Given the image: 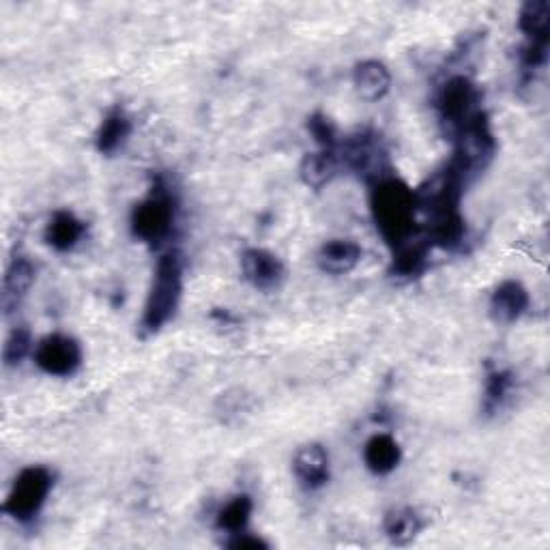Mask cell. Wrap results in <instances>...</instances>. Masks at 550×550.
I'll return each mask as SVG.
<instances>
[{
	"instance_id": "6da1fadb",
	"label": "cell",
	"mask_w": 550,
	"mask_h": 550,
	"mask_svg": "<svg viewBox=\"0 0 550 550\" xmlns=\"http://www.w3.org/2000/svg\"><path fill=\"white\" fill-rule=\"evenodd\" d=\"M370 207L376 230L392 248H398L400 243L415 235L417 196L404 181L385 177L372 183Z\"/></svg>"
},
{
	"instance_id": "7a4b0ae2",
	"label": "cell",
	"mask_w": 550,
	"mask_h": 550,
	"mask_svg": "<svg viewBox=\"0 0 550 550\" xmlns=\"http://www.w3.org/2000/svg\"><path fill=\"white\" fill-rule=\"evenodd\" d=\"M183 295V263L177 252H168L157 260L153 282L144 303L142 327L149 334L162 329L175 316Z\"/></svg>"
},
{
	"instance_id": "3957f363",
	"label": "cell",
	"mask_w": 550,
	"mask_h": 550,
	"mask_svg": "<svg viewBox=\"0 0 550 550\" xmlns=\"http://www.w3.org/2000/svg\"><path fill=\"white\" fill-rule=\"evenodd\" d=\"M54 486V475L46 467H28L24 469L16 482H13L9 495L3 503V512L18 523H31L48 501L50 490Z\"/></svg>"
},
{
	"instance_id": "277c9868",
	"label": "cell",
	"mask_w": 550,
	"mask_h": 550,
	"mask_svg": "<svg viewBox=\"0 0 550 550\" xmlns=\"http://www.w3.org/2000/svg\"><path fill=\"white\" fill-rule=\"evenodd\" d=\"M175 226V200L164 187H153V192L144 198L132 213V230L136 239L157 245L162 243Z\"/></svg>"
},
{
	"instance_id": "5b68a950",
	"label": "cell",
	"mask_w": 550,
	"mask_h": 550,
	"mask_svg": "<svg viewBox=\"0 0 550 550\" xmlns=\"http://www.w3.org/2000/svg\"><path fill=\"white\" fill-rule=\"evenodd\" d=\"M477 99H480V93H477L475 84L465 78V76H454L447 80L437 97V108L441 114V121L447 123V127L456 134L458 129L469 123L477 112H482L477 108Z\"/></svg>"
},
{
	"instance_id": "8992f818",
	"label": "cell",
	"mask_w": 550,
	"mask_h": 550,
	"mask_svg": "<svg viewBox=\"0 0 550 550\" xmlns=\"http://www.w3.org/2000/svg\"><path fill=\"white\" fill-rule=\"evenodd\" d=\"M35 364L52 376H71L82 364V349L74 338L52 334L37 344Z\"/></svg>"
},
{
	"instance_id": "52a82bcc",
	"label": "cell",
	"mask_w": 550,
	"mask_h": 550,
	"mask_svg": "<svg viewBox=\"0 0 550 550\" xmlns=\"http://www.w3.org/2000/svg\"><path fill=\"white\" fill-rule=\"evenodd\" d=\"M241 271L243 278L254 288H258V291H273L284 280L282 260L263 248H252L243 252Z\"/></svg>"
},
{
	"instance_id": "ba28073f",
	"label": "cell",
	"mask_w": 550,
	"mask_h": 550,
	"mask_svg": "<svg viewBox=\"0 0 550 550\" xmlns=\"http://www.w3.org/2000/svg\"><path fill=\"white\" fill-rule=\"evenodd\" d=\"M293 473L306 490H318L329 482V454L321 443L301 445L293 456Z\"/></svg>"
},
{
	"instance_id": "9c48e42d",
	"label": "cell",
	"mask_w": 550,
	"mask_h": 550,
	"mask_svg": "<svg viewBox=\"0 0 550 550\" xmlns=\"http://www.w3.org/2000/svg\"><path fill=\"white\" fill-rule=\"evenodd\" d=\"M529 308L527 288L516 280L501 282L490 297V312L501 323H514Z\"/></svg>"
},
{
	"instance_id": "30bf717a",
	"label": "cell",
	"mask_w": 550,
	"mask_h": 550,
	"mask_svg": "<svg viewBox=\"0 0 550 550\" xmlns=\"http://www.w3.org/2000/svg\"><path fill=\"white\" fill-rule=\"evenodd\" d=\"M361 254L364 252H361L359 243H355L351 239H331L321 245V250H318V256H316V263L325 273L344 275L359 265Z\"/></svg>"
},
{
	"instance_id": "8fae6325",
	"label": "cell",
	"mask_w": 550,
	"mask_h": 550,
	"mask_svg": "<svg viewBox=\"0 0 550 550\" xmlns=\"http://www.w3.org/2000/svg\"><path fill=\"white\" fill-rule=\"evenodd\" d=\"M353 86L361 99L379 101L392 89V76L383 63L364 61L353 69Z\"/></svg>"
},
{
	"instance_id": "7c38bea8",
	"label": "cell",
	"mask_w": 550,
	"mask_h": 550,
	"mask_svg": "<svg viewBox=\"0 0 550 550\" xmlns=\"http://www.w3.org/2000/svg\"><path fill=\"white\" fill-rule=\"evenodd\" d=\"M400 460V445L392 434H374V437H370L364 445V462L374 475L392 473L400 465Z\"/></svg>"
},
{
	"instance_id": "4fadbf2b",
	"label": "cell",
	"mask_w": 550,
	"mask_h": 550,
	"mask_svg": "<svg viewBox=\"0 0 550 550\" xmlns=\"http://www.w3.org/2000/svg\"><path fill=\"white\" fill-rule=\"evenodd\" d=\"M86 233V224L71 211H56L46 226V241L59 252L74 250Z\"/></svg>"
},
{
	"instance_id": "5bb4252c",
	"label": "cell",
	"mask_w": 550,
	"mask_h": 550,
	"mask_svg": "<svg viewBox=\"0 0 550 550\" xmlns=\"http://www.w3.org/2000/svg\"><path fill=\"white\" fill-rule=\"evenodd\" d=\"M336 175H338V159L334 151H327V149L308 153L299 166L301 181L308 187H314V190H321V187L327 185Z\"/></svg>"
},
{
	"instance_id": "9a60e30c",
	"label": "cell",
	"mask_w": 550,
	"mask_h": 550,
	"mask_svg": "<svg viewBox=\"0 0 550 550\" xmlns=\"http://www.w3.org/2000/svg\"><path fill=\"white\" fill-rule=\"evenodd\" d=\"M35 282V267L28 258H16L9 265L3 282V306L9 312Z\"/></svg>"
},
{
	"instance_id": "2e32d148",
	"label": "cell",
	"mask_w": 550,
	"mask_h": 550,
	"mask_svg": "<svg viewBox=\"0 0 550 550\" xmlns=\"http://www.w3.org/2000/svg\"><path fill=\"white\" fill-rule=\"evenodd\" d=\"M129 134H132V121H129L123 110H114L99 125L97 132V149L104 155H114L123 144L127 142Z\"/></svg>"
},
{
	"instance_id": "e0dca14e",
	"label": "cell",
	"mask_w": 550,
	"mask_h": 550,
	"mask_svg": "<svg viewBox=\"0 0 550 550\" xmlns=\"http://www.w3.org/2000/svg\"><path fill=\"white\" fill-rule=\"evenodd\" d=\"M428 250H430V241L428 239H417L415 235L400 243L398 248H394V269L398 275H404V278H411V275L422 273L428 260Z\"/></svg>"
},
{
	"instance_id": "ac0fdd59",
	"label": "cell",
	"mask_w": 550,
	"mask_h": 550,
	"mask_svg": "<svg viewBox=\"0 0 550 550\" xmlns=\"http://www.w3.org/2000/svg\"><path fill=\"white\" fill-rule=\"evenodd\" d=\"M518 26L529 41L548 43L550 31V3L548 0H529L523 5L518 16Z\"/></svg>"
},
{
	"instance_id": "d6986e66",
	"label": "cell",
	"mask_w": 550,
	"mask_h": 550,
	"mask_svg": "<svg viewBox=\"0 0 550 550\" xmlns=\"http://www.w3.org/2000/svg\"><path fill=\"white\" fill-rule=\"evenodd\" d=\"M419 531H422V518L411 508H398L385 516V535L392 544L407 546L417 538Z\"/></svg>"
},
{
	"instance_id": "ffe728a7",
	"label": "cell",
	"mask_w": 550,
	"mask_h": 550,
	"mask_svg": "<svg viewBox=\"0 0 550 550\" xmlns=\"http://www.w3.org/2000/svg\"><path fill=\"white\" fill-rule=\"evenodd\" d=\"M254 503L248 495H237L224 503V508L217 512V529L235 535L248 529L252 518Z\"/></svg>"
},
{
	"instance_id": "44dd1931",
	"label": "cell",
	"mask_w": 550,
	"mask_h": 550,
	"mask_svg": "<svg viewBox=\"0 0 550 550\" xmlns=\"http://www.w3.org/2000/svg\"><path fill=\"white\" fill-rule=\"evenodd\" d=\"M512 389V376L508 372L503 370H495L488 374V381H486V394H484V409L486 411H497L503 400L508 398Z\"/></svg>"
},
{
	"instance_id": "7402d4cb",
	"label": "cell",
	"mask_w": 550,
	"mask_h": 550,
	"mask_svg": "<svg viewBox=\"0 0 550 550\" xmlns=\"http://www.w3.org/2000/svg\"><path fill=\"white\" fill-rule=\"evenodd\" d=\"M33 349V338H31V331H28L26 327H16L9 334L7 342H5V349H3V361L5 366H18L20 361L31 353Z\"/></svg>"
},
{
	"instance_id": "603a6c76",
	"label": "cell",
	"mask_w": 550,
	"mask_h": 550,
	"mask_svg": "<svg viewBox=\"0 0 550 550\" xmlns=\"http://www.w3.org/2000/svg\"><path fill=\"white\" fill-rule=\"evenodd\" d=\"M308 129L323 149L334 151V147L338 144V129L327 117H323V114H314L308 123Z\"/></svg>"
},
{
	"instance_id": "cb8c5ba5",
	"label": "cell",
	"mask_w": 550,
	"mask_h": 550,
	"mask_svg": "<svg viewBox=\"0 0 550 550\" xmlns=\"http://www.w3.org/2000/svg\"><path fill=\"white\" fill-rule=\"evenodd\" d=\"M228 548L233 550H258V548H269V544L265 540L256 538V535L248 533V531H241V533H235L230 535V540L226 542Z\"/></svg>"
}]
</instances>
